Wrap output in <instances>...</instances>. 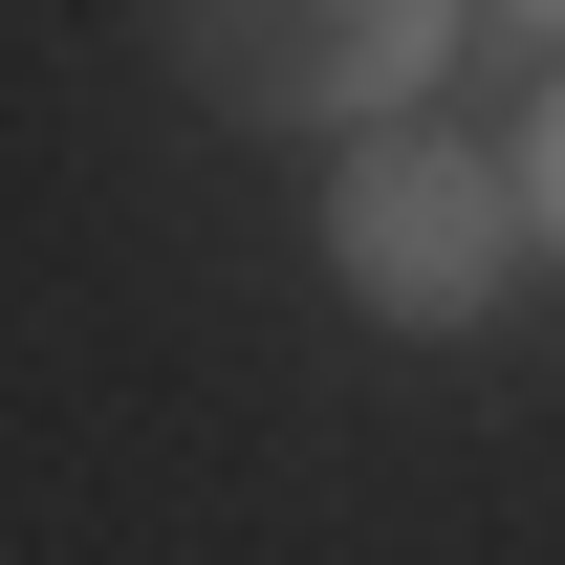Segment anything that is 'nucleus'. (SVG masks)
Wrapping results in <instances>:
<instances>
[{
	"label": "nucleus",
	"instance_id": "nucleus-1",
	"mask_svg": "<svg viewBox=\"0 0 565 565\" xmlns=\"http://www.w3.org/2000/svg\"><path fill=\"white\" fill-rule=\"evenodd\" d=\"M327 282H349L370 327H414V349L500 327V282H522V174H500L479 131H435V109L349 131L327 152Z\"/></svg>",
	"mask_w": 565,
	"mask_h": 565
},
{
	"label": "nucleus",
	"instance_id": "nucleus-2",
	"mask_svg": "<svg viewBox=\"0 0 565 565\" xmlns=\"http://www.w3.org/2000/svg\"><path fill=\"white\" fill-rule=\"evenodd\" d=\"M457 66V0H174V87L217 131H392Z\"/></svg>",
	"mask_w": 565,
	"mask_h": 565
},
{
	"label": "nucleus",
	"instance_id": "nucleus-3",
	"mask_svg": "<svg viewBox=\"0 0 565 565\" xmlns=\"http://www.w3.org/2000/svg\"><path fill=\"white\" fill-rule=\"evenodd\" d=\"M500 174H522V239H565V87L522 109V152H500Z\"/></svg>",
	"mask_w": 565,
	"mask_h": 565
},
{
	"label": "nucleus",
	"instance_id": "nucleus-4",
	"mask_svg": "<svg viewBox=\"0 0 565 565\" xmlns=\"http://www.w3.org/2000/svg\"><path fill=\"white\" fill-rule=\"evenodd\" d=\"M500 22H544V44H565V0H500Z\"/></svg>",
	"mask_w": 565,
	"mask_h": 565
}]
</instances>
